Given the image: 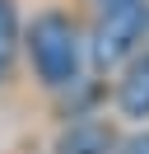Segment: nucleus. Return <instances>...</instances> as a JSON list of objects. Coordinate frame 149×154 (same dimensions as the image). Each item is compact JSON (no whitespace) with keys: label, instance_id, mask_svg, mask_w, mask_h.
Instances as JSON below:
<instances>
[{"label":"nucleus","instance_id":"f257e3e1","mask_svg":"<svg viewBox=\"0 0 149 154\" xmlns=\"http://www.w3.org/2000/svg\"><path fill=\"white\" fill-rule=\"evenodd\" d=\"M28 61H33L37 79L47 89H70L79 79L84 42H79V28H74L70 14L47 10V14H37L28 23Z\"/></svg>","mask_w":149,"mask_h":154},{"label":"nucleus","instance_id":"f03ea898","mask_svg":"<svg viewBox=\"0 0 149 154\" xmlns=\"http://www.w3.org/2000/svg\"><path fill=\"white\" fill-rule=\"evenodd\" d=\"M144 33H149V5L144 0H126V5L102 10L98 28H93V66L98 70L121 66V61L144 42Z\"/></svg>","mask_w":149,"mask_h":154},{"label":"nucleus","instance_id":"7ed1b4c3","mask_svg":"<svg viewBox=\"0 0 149 154\" xmlns=\"http://www.w3.org/2000/svg\"><path fill=\"white\" fill-rule=\"evenodd\" d=\"M117 107L130 122H144L149 117V51H130L126 75L117 79Z\"/></svg>","mask_w":149,"mask_h":154},{"label":"nucleus","instance_id":"20e7f679","mask_svg":"<svg viewBox=\"0 0 149 154\" xmlns=\"http://www.w3.org/2000/svg\"><path fill=\"white\" fill-rule=\"evenodd\" d=\"M117 131H112L107 122H93V117H84V122H70L61 131V140H56V154H117Z\"/></svg>","mask_w":149,"mask_h":154},{"label":"nucleus","instance_id":"39448f33","mask_svg":"<svg viewBox=\"0 0 149 154\" xmlns=\"http://www.w3.org/2000/svg\"><path fill=\"white\" fill-rule=\"evenodd\" d=\"M14 56H19V10L14 0H0V84L14 75Z\"/></svg>","mask_w":149,"mask_h":154},{"label":"nucleus","instance_id":"423d86ee","mask_svg":"<svg viewBox=\"0 0 149 154\" xmlns=\"http://www.w3.org/2000/svg\"><path fill=\"white\" fill-rule=\"evenodd\" d=\"M117 149H121V154H149V131H135L130 140H121Z\"/></svg>","mask_w":149,"mask_h":154},{"label":"nucleus","instance_id":"0eeeda50","mask_svg":"<svg viewBox=\"0 0 149 154\" xmlns=\"http://www.w3.org/2000/svg\"><path fill=\"white\" fill-rule=\"evenodd\" d=\"M93 5H98V10H112V5H126V0H93Z\"/></svg>","mask_w":149,"mask_h":154}]
</instances>
